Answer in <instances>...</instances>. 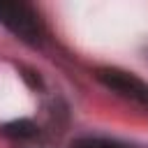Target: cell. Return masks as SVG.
<instances>
[{"label":"cell","instance_id":"obj_3","mask_svg":"<svg viewBox=\"0 0 148 148\" xmlns=\"http://www.w3.org/2000/svg\"><path fill=\"white\" fill-rule=\"evenodd\" d=\"M0 134L16 141V143H25V141H32L39 136V127L30 120V118H18V120H12L7 125L0 127Z\"/></svg>","mask_w":148,"mask_h":148},{"label":"cell","instance_id":"obj_1","mask_svg":"<svg viewBox=\"0 0 148 148\" xmlns=\"http://www.w3.org/2000/svg\"><path fill=\"white\" fill-rule=\"evenodd\" d=\"M0 25H5L12 35L30 46H44L49 37L39 12L28 2L0 0Z\"/></svg>","mask_w":148,"mask_h":148},{"label":"cell","instance_id":"obj_2","mask_svg":"<svg viewBox=\"0 0 148 148\" xmlns=\"http://www.w3.org/2000/svg\"><path fill=\"white\" fill-rule=\"evenodd\" d=\"M95 76L104 88H109L118 97H123L141 109H148V83L143 79H139L136 74L118 69V67H99L95 72Z\"/></svg>","mask_w":148,"mask_h":148},{"label":"cell","instance_id":"obj_4","mask_svg":"<svg viewBox=\"0 0 148 148\" xmlns=\"http://www.w3.org/2000/svg\"><path fill=\"white\" fill-rule=\"evenodd\" d=\"M69 148H136V146H130L125 141H118V139H111V136H97V134H86V136H76Z\"/></svg>","mask_w":148,"mask_h":148}]
</instances>
